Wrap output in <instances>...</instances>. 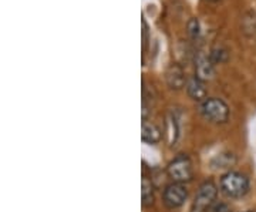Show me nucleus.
Wrapping results in <instances>:
<instances>
[{
    "label": "nucleus",
    "instance_id": "nucleus-1",
    "mask_svg": "<svg viewBox=\"0 0 256 212\" xmlns=\"http://www.w3.org/2000/svg\"><path fill=\"white\" fill-rule=\"evenodd\" d=\"M220 191L228 198H242L249 191V180L246 176L236 172V171H229L224 174L220 182Z\"/></svg>",
    "mask_w": 256,
    "mask_h": 212
},
{
    "label": "nucleus",
    "instance_id": "nucleus-2",
    "mask_svg": "<svg viewBox=\"0 0 256 212\" xmlns=\"http://www.w3.org/2000/svg\"><path fill=\"white\" fill-rule=\"evenodd\" d=\"M200 112L205 120L214 124H224L229 118V107L226 102L215 97L204 100L200 106Z\"/></svg>",
    "mask_w": 256,
    "mask_h": 212
},
{
    "label": "nucleus",
    "instance_id": "nucleus-3",
    "mask_svg": "<svg viewBox=\"0 0 256 212\" xmlns=\"http://www.w3.org/2000/svg\"><path fill=\"white\" fill-rule=\"evenodd\" d=\"M216 195H218V186L212 181H205L198 188V192L192 202L191 212H208V210L215 202Z\"/></svg>",
    "mask_w": 256,
    "mask_h": 212
},
{
    "label": "nucleus",
    "instance_id": "nucleus-4",
    "mask_svg": "<svg viewBox=\"0 0 256 212\" xmlns=\"http://www.w3.org/2000/svg\"><path fill=\"white\" fill-rule=\"evenodd\" d=\"M166 172L174 182L185 184V182L191 181L192 176H194L191 160L186 156H178L168 164Z\"/></svg>",
    "mask_w": 256,
    "mask_h": 212
},
{
    "label": "nucleus",
    "instance_id": "nucleus-5",
    "mask_svg": "<svg viewBox=\"0 0 256 212\" xmlns=\"http://www.w3.org/2000/svg\"><path fill=\"white\" fill-rule=\"evenodd\" d=\"M188 196V191L185 188V185L180 182H172V184L166 185L162 194V201L165 206H168L170 210L180 208Z\"/></svg>",
    "mask_w": 256,
    "mask_h": 212
},
{
    "label": "nucleus",
    "instance_id": "nucleus-6",
    "mask_svg": "<svg viewBox=\"0 0 256 212\" xmlns=\"http://www.w3.org/2000/svg\"><path fill=\"white\" fill-rule=\"evenodd\" d=\"M215 76V64L212 63L210 57L200 52L195 56V77L202 82H208Z\"/></svg>",
    "mask_w": 256,
    "mask_h": 212
},
{
    "label": "nucleus",
    "instance_id": "nucleus-7",
    "mask_svg": "<svg viewBox=\"0 0 256 212\" xmlns=\"http://www.w3.org/2000/svg\"><path fill=\"white\" fill-rule=\"evenodd\" d=\"M165 80H166V84L170 86V88H172V90H181L182 87L186 86L185 73L180 64H171L168 67V70L165 73Z\"/></svg>",
    "mask_w": 256,
    "mask_h": 212
},
{
    "label": "nucleus",
    "instance_id": "nucleus-8",
    "mask_svg": "<svg viewBox=\"0 0 256 212\" xmlns=\"http://www.w3.org/2000/svg\"><path fill=\"white\" fill-rule=\"evenodd\" d=\"M186 92L195 102H204L206 100V87L205 82L200 80L198 77H192L186 82Z\"/></svg>",
    "mask_w": 256,
    "mask_h": 212
},
{
    "label": "nucleus",
    "instance_id": "nucleus-9",
    "mask_svg": "<svg viewBox=\"0 0 256 212\" xmlns=\"http://www.w3.org/2000/svg\"><path fill=\"white\" fill-rule=\"evenodd\" d=\"M162 137L161 134V130L158 126H156L154 122H148L144 121L142 122V127H141V138L142 141H146L148 144H156Z\"/></svg>",
    "mask_w": 256,
    "mask_h": 212
},
{
    "label": "nucleus",
    "instance_id": "nucleus-10",
    "mask_svg": "<svg viewBox=\"0 0 256 212\" xmlns=\"http://www.w3.org/2000/svg\"><path fill=\"white\" fill-rule=\"evenodd\" d=\"M141 200L144 206H150L154 202V185L146 176L141 181Z\"/></svg>",
    "mask_w": 256,
    "mask_h": 212
},
{
    "label": "nucleus",
    "instance_id": "nucleus-11",
    "mask_svg": "<svg viewBox=\"0 0 256 212\" xmlns=\"http://www.w3.org/2000/svg\"><path fill=\"white\" fill-rule=\"evenodd\" d=\"M152 104H154L152 88H151V90H148V88H146V83H144V88H142V118H144V120L146 118V116L151 112Z\"/></svg>",
    "mask_w": 256,
    "mask_h": 212
},
{
    "label": "nucleus",
    "instance_id": "nucleus-12",
    "mask_svg": "<svg viewBox=\"0 0 256 212\" xmlns=\"http://www.w3.org/2000/svg\"><path fill=\"white\" fill-rule=\"evenodd\" d=\"M228 50L222 46H215L210 50V57L214 64H222L228 60Z\"/></svg>",
    "mask_w": 256,
    "mask_h": 212
},
{
    "label": "nucleus",
    "instance_id": "nucleus-13",
    "mask_svg": "<svg viewBox=\"0 0 256 212\" xmlns=\"http://www.w3.org/2000/svg\"><path fill=\"white\" fill-rule=\"evenodd\" d=\"M178 122H176V118L174 116L171 118H168V122H166V136H168V142L172 146L176 142V138H178Z\"/></svg>",
    "mask_w": 256,
    "mask_h": 212
},
{
    "label": "nucleus",
    "instance_id": "nucleus-14",
    "mask_svg": "<svg viewBox=\"0 0 256 212\" xmlns=\"http://www.w3.org/2000/svg\"><path fill=\"white\" fill-rule=\"evenodd\" d=\"M188 34L191 36V38L194 40H196L200 34H201V28H200V22L196 20V18H191L190 22H188Z\"/></svg>",
    "mask_w": 256,
    "mask_h": 212
},
{
    "label": "nucleus",
    "instance_id": "nucleus-15",
    "mask_svg": "<svg viewBox=\"0 0 256 212\" xmlns=\"http://www.w3.org/2000/svg\"><path fill=\"white\" fill-rule=\"evenodd\" d=\"M214 212H230V210L228 208V205L225 204H220L214 208Z\"/></svg>",
    "mask_w": 256,
    "mask_h": 212
},
{
    "label": "nucleus",
    "instance_id": "nucleus-16",
    "mask_svg": "<svg viewBox=\"0 0 256 212\" xmlns=\"http://www.w3.org/2000/svg\"><path fill=\"white\" fill-rule=\"evenodd\" d=\"M204 2H208V3H215V2H220V0H204Z\"/></svg>",
    "mask_w": 256,
    "mask_h": 212
}]
</instances>
